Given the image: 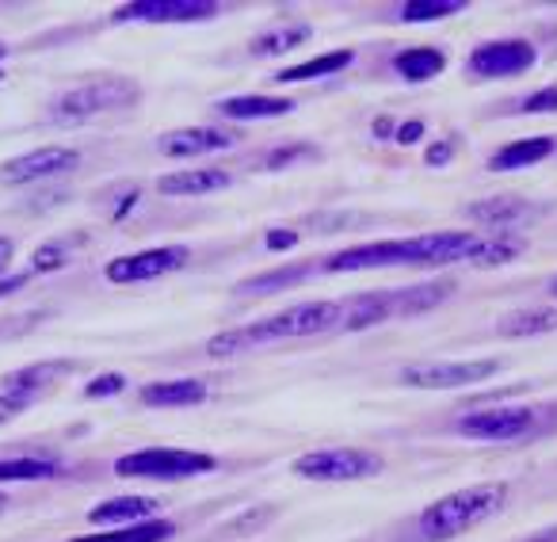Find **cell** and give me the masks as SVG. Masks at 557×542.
Instances as JSON below:
<instances>
[{
    "instance_id": "1",
    "label": "cell",
    "mask_w": 557,
    "mask_h": 542,
    "mask_svg": "<svg viewBox=\"0 0 557 542\" xmlns=\"http://www.w3.org/2000/svg\"><path fill=\"white\" fill-rule=\"evenodd\" d=\"M478 233H420L409 241H374V245H351L344 252H333L321 271H371V268H440V263H458L478 252Z\"/></svg>"
},
{
    "instance_id": "2",
    "label": "cell",
    "mask_w": 557,
    "mask_h": 542,
    "mask_svg": "<svg viewBox=\"0 0 557 542\" xmlns=\"http://www.w3.org/2000/svg\"><path fill=\"white\" fill-rule=\"evenodd\" d=\"M341 325H344V303H302V306H290V310L275 313V318L256 321V325L214 336V341H207V356L230 359L248 348H263V344L333 333V329H341Z\"/></svg>"
},
{
    "instance_id": "3",
    "label": "cell",
    "mask_w": 557,
    "mask_h": 542,
    "mask_svg": "<svg viewBox=\"0 0 557 542\" xmlns=\"http://www.w3.org/2000/svg\"><path fill=\"white\" fill-rule=\"evenodd\" d=\"M504 501H508V485L504 481L455 489V493L440 496V501L420 512L417 531L424 542H450L458 534L473 531L478 523H485L488 516H496L504 508Z\"/></svg>"
},
{
    "instance_id": "4",
    "label": "cell",
    "mask_w": 557,
    "mask_h": 542,
    "mask_svg": "<svg viewBox=\"0 0 557 542\" xmlns=\"http://www.w3.org/2000/svg\"><path fill=\"white\" fill-rule=\"evenodd\" d=\"M450 291H455V283H424V287H412V291H374V295H359V298H351V303H344V329L359 333V329L382 325V321H389V318L432 310Z\"/></svg>"
},
{
    "instance_id": "5",
    "label": "cell",
    "mask_w": 557,
    "mask_h": 542,
    "mask_svg": "<svg viewBox=\"0 0 557 542\" xmlns=\"http://www.w3.org/2000/svg\"><path fill=\"white\" fill-rule=\"evenodd\" d=\"M554 405H496V409L466 412L455 420V432L466 440H485V443H511L539 435L546 428Z\"/></svg>"
},
{
    "instance_id": "6",
    "label": "cell",
    "mask_w": 557,
    "mask_h": 542,
    "mask_svg": "<svg viewBox=\"0 0 557 542\" xmlns=\"http://www.w3.org/2000/svg\"><path fill=\"white\" fill-rule=\"evenodd\" d=\"M210 470H218V458L207 455V451H187V447H141L134 455L115 458L119 478H141V481H184Z\"/></svg>"
},
{
    "instance_id": "7",
    "label": "cell",
    "mask_w": 557,
    "mask_h": 542,
    "mask_svg": "<svg viewBox=\"0 0 557 542\" xmlns=\"http://www.w3.org/2000/svg\"><path fill=\"white\" fill-rule=\"evenodd\" d=\"M138 85L123 77H108V81H88L81 88H70L62 93L54 103H50V119L54 123H85V119H96L103 111H119L138 103Z\"/></svg>"
},
{
    "instance_id": "8",
    "label": "cell",
    "mask_w": 557,
    "mask_h": 542,
    "mask_svg": "<svg viewBox=\"0 0 557 542\" xmlns=\"http://www.w3.org/2000/svg\"><path fill=\"white\" fill-rule=\"evenodd\" d=\"M290 470L306 481H359L374 478L382 470V458L363 447H321L310 455H298Z\"/></svg>"
},
{
    "instance_id": "9",
    "label": "cell",
    "mask_w": 557,
    "mask_h": 542,
    "mask_svg": "<svg viewBox=\"0 0 557 542\" xmlns=\"http://www.w3.org/2000/svg\"><path fill=\"white\" fill-rule=\"evenodd\" d=\"M500 371V359H462V364H409L401 371V382L412 390H458L478 386Z\"/></svg>"
},
{
    "instance_id": "10",
    "label": "cell",
    "mask_w": 557,
    "mask_h": 542,
    "mask_svg": "<svg viewBox=\"0 0 557 542\" xmlns=\"http://www.w3.org/2000/svg\"><path fill=\"white\" fill-rule=\"evenodd\" d=\"M214 0H134V4H123V9L111 12L115 24H202V20L218 16Z\"/></svg>"
},
{
    "instance_id": "11",
    "label": "cell",
    "mask_w": 557,
    "mask_h": 542,
    "mask_svg": "<svg viewBox=\"0 0 557 542\" xmlns=\"http://www.w3.org/2000/svg\"><path fill=\"white\" fill-rule=\"evenodd\" d=\"M534 62H539V54H534L531 42L496 39V42H481V47H473L466 70L481 81H496V77H519V73H527Z\"/></svg>"
},
{
    "instance_id": "12",
    "label": "cell",
    "mask_w": 557,
    "mask_h": 542,
    "mask_svg": "<svg viewBox=\"0 0 557 542\" xmlns=\"http://www.w3.org/2000/svg\"><path fill=\"white\" fill-rule=\"evenodd\" d=\"M187 245H164V248H146V252L134 256H115V260L103 268L108 283H146V280H161L172 275L187 263Z\"/></svg>"
},
{
    "instance_id": "13",
    "label": "cell",
    "mask_w": 557,
    "mask_h": 542,
    "mask_svg": "<svg viewBox=\"0 0 557 542\" xmlns=\"http://www.w3.org/2000/svg\"><path fill=\"white\" fill-rule=\"evenodd\" d=\"M77 161H81L77 149L42 146V149H32V153L16 157V161L0 164V180H4V184H35V180H47V176H58V172L77 169Z\"/></svg>"
},
{
    "instance_id": "14",
    "label": "cell",
    "mask_w": 557,
    "mask_h": 542,
    "mask_svg": "<svg viewBox=\"0 0 557 542\" xmlns=\"http://www.w3.org/2000/svg\"><path fill=\"white\" fill-rule=\"evenodd\" d=\"M237 141L233 131H218V126H184V131H169L157 138V149L164 157H199V153H218L230 149Z\"/></svg>"
},
{
    "instance_id": "15",
    "label": "cell",
    "mask_w": 557,
    "mask_h": 542,
    "mask_svg": "<svg viewBox=\"0 0 557 542\" xmlns=\"http://www.w3.org/2000/svg\"><path fill=\"white\" fill-rule=\"evenodd\" d=\"M207 382L199 379H172V382H149L141 386V405L149 409H191V405L207 402Z\"/></svg>"
},
{
    "instance_id": "16",
    "label": "cell",
    "mask_w": 557,
    "mask_h": 542,
    "mask_svg": "<svg viewBox=\"0 0 557 542\" xmlns=\"http://www.w3.org/2000/svg\"><path fill=\"white\" fill-rule=\"evenodd\" d=\"M161 504L153 496H115V501H103L96 508H88V519L92 523H119V527H131V523H146V519H157Z\"/></svg>"
},
{
    "instance_id": "17",
    "label": "cell",
    "mask_w": 557,
    "mask_h": 542,
    "mask_svg": "<svg viewBox=\"0 0 557 542\" xmlns=\"http://www.w3.org/2000/svg\"><path fill=\"white\" fill-rule=\"evenodd\" d=\"M73 371H77V364H70V359H47V364H32V367H24V371L9 374L0 386L16 390V394H27V397L39 402V390L54 386L58 379H70Z\"/></svg>"
},
{
    "instance_id": "18",
    "label": "cell",
    "mask_w": 557,
    "mask_h": 542,
    "mask_svg": "<svg viewBox=\"0 0 557 542\" xmlns=\"http://www.w3.org/2000/svg\"><path fill=\"white\" fill-rule=\"evenodd\" d=\"M230 172L222 169H191V172H169L161 176L157 192L161 195H210V192H222L230 187Z\"/></svg>"
},
{
    "instance_id": "19",
    "label": "cell",
    "mask_w": 557,
    "mask_h": 542,
    "mask_svg": "<svg viewBox=\"0 0 557 542\" xmlns=\"http://www.w3.org/2000/svg\"><path fill=\"white\" fill-rule=\"evenodd\" d=\"M394 70L397 77H405L409 85H424V81L440 77L447 70V50L440 47H412V50H401L394 58Z\"/></svg>"
},
{
    "instance_id": "20",
    "label": "cell",
    "mask_w": 557,
    "mask_h": 542,
    "mask_svg": "<svg viewBox=\"0 0 557 542\" xmlns=\"http://www.w3.org/2000/svg\"><path fill=\"white\" fill-rule=\"evenodd\" d=\"M287 111H295V100L287 96H230L218 103L222 119H278Z\"/></svg>"
},
{
    "instance_id": "21",
    "label": "cell",
    "mask_w": 557,
    "mask_h": 542,
    "mask_svg": "<svg viewBox=\"0 0 557 542\" xmlns=\"http://www.w3.org/2000/svg\"><path fill=\"white\" fill-rule=\"evenodd\" d=\"M557 141L554 138H523V141H508L504 149H496L488 157V169L493 172H511V169H527V164H539L554 153Z\"/></svg>"
},
{
    "instance_id": "22",
    "label": "cell",
    "mask_w": 557,
    "mask_h": 542,
    "mask_svg": "<svg viewBox=\"0 0 557 542\" xmlns=\"http://www.w3.org/2000/svg\"><path fill=\"white\" fill-rule=\"evenodd\" d=\"M356 62V50H329L321 58H310V62H298L290 70H283L275 77V85H298V81H318V77H333V73L348 70Z\"/></svg>"
},
{
    "instance_id": "23",
    "label": "cell",
    "mask_w": 557,
    "mask_h": 542,
    "mask_svg": "<svg viewBox=\"0 0 557 542\" xmlns=\"http://www.w3.org/2000/svg\"><path fill=\"white\" fill-rule=\"evenodd\" d=\"M176 534V523L164 516L146 519V523H131L119 527V531H103V534H81L77 542H169Z\"/></svg>"
},
{
    "instance_id": "24",
    "label": "cell",
    "mask_w": 557,
    "mask_h": 542,
    "mask_svg": "<svg viewBox=\"0 0 557 542\" xmlns=\"http://www.w3.org/2000/svg\"><path fill=\"white\" fill-rule=\"evenodd\" d=\"M58 473V458L39 455H20V458H0V485L9 481H42Z\"/></svg>"
},
{
    "instance_id": "25",
    "label": "cell",
    "mask_w": 557,
    "mask_h": 542,
    "mask_svg": "<svg viewBox=\"0 0 557 542\" xmlns=\"http://www.w3.org/2000/svg\"><path fill=\"white\" fill-rule=\"evenodd\" d=\"M310 35H313L310 24H275L260 39H252V54H287L290 47L306 42Z\"/></svg>"
},
{
    "instance_id": "26",
    "label": "cell",
    "mask_w": 557,
    "mask_h": 542,
    "mask_svg": "<svg viewBox=\"0 0 557 542\" xmlns=\"http://www.w3.org/2000/svg\"><path fill=\"white\" fill-rule=\"evenodd\" d=\"M523 241L511 237V233H496V237H481L478 252L470 256L473 268H500V263L516 260L519 252H523Z\"/></svg>"
},
{
    "instance_id": "27",
    "label": "cell",
    "mask_w": 557,
    "mask_h": 542,
    "mask_svg": "<svg viewBox=\"0 0 557 542\" xmlns=\"http://www.w3.org/2000/svg\"><path fill=\"white\" fill-rule=\"evenodd\" d=\"M313 275V263H302V268H275L268 275H256V280L237 283V295H263V291H287L295 283L310 280Z\"/></svg>"
},
{
    "instance_id": "28",
    "label": "cell",
    "mask_w": 557,
    "mask_h": 542,
    "mask_svg": "<svg viewBox=\"0 0 557 542\" xmlns=\"http://www.w3.org/2000/svg\"><path fill=\"white\" fill-rule=\"evenodd\" d=\"M554 329H557V310H519L500 321L504 336H539V333H554Z\"/></svg>"
},
{
    "instance_id": "29",
    "label": "cell",
    "mask_w": 557,
    "mask_h": 542,
    "mask_svg": "<svg viewBox=\"0 0 557 542\" xmlns=\"http://www.w3.org/2000/svg\"><path fill=\"white\" fill-rule=\"evenodd\" d=\"M462 9V0H412V4L397 9V16H401V24H432V20L458 16Z\"/></svg>"
},
{
    "instance_id": "30",
    "label": "cell",
    "mask_w": 557,
    "mask_h": 542,
    "mask_svg": "<svg viewBox=\"0 0 557 542\" xmlns=\"http://www.w3.org/2000/svg\"><path fill=\"white\" fill-rule=\"evenodd\" d=\"M523 214H527V202H519V199H485L470 207L473 222H488V225H508Z\"/></svg>"
},
{
    "instance_id": "31",
    "label": "cell",
    "mask_w": 557,
    "mask_h": 542,
    "mask_svg": "<svg viewBox=\"0 0 557 542\" xmlns=\"http://www.w3.org/2000/svg\"><path fill=\"white\" fill-rule=\"evenodd\" d=\"M35 271H58L62 263H70V245L65 241H50V245L35 248Z\"/></svg>"
},
{
    "instance_id": "32",
    "label": "cell",
    "mask_w": 557,
    "mask_h": 542,
    "mask_svg": "<svg viewBox=\"0 0 557 542\" xmlns=\"http://www.w3.org/2000/svg\"><path fill=\"white\" fill-rule=\"evenodd\" d=\"M123 386H126L123 374L111 371V374H100V379L88 382V386H85V397H88V402H96V397H115V394H123Z\"/></svg>"
},
{
    "instance_id": "33",
    "label": "cell",
    "mask_w": 557,
    "mask_h": 542,
    "mask_svg": "<svg viewBox=\"0 0 557 542\" xmlns=\"http://www.w3.org/2000/svg\"><path fill=\"white\" fill-rule=\"evenodd\" d=\"M519 111H527V115H549V111H557V85L539 88L534 96H527V100L519 103Z\"/></svg>"
},
{
    "instance_id": "34",
    "label": "cell",
    "mask_w": 557,
    "mask_h": 542,
    "mask_svg": "<svg viewBox=\"0 0 557 542\" xmlns=\"http://www.w3.org/2000/svg\"><path fill=\"white\" fill-rule=\"evenodd\" d=\"M27 405H35V397L16 394V390H4V386H0V424H9V420H16L20 412L27 409Z\"/></svg>"
},
{
    "instance_id": "35",
    "label": "cell",
    "mask_w": 557,
    "mask_h": 542,
    "mask_svg": "<svg viewBox=\"0 0 557 542\" xmlns=\"http://www.w3.org/2000/svg\"><path fill=\"white\" fill-rule=\"evenodd\" d=\"M298 157H310V149H306V146L275 149V153H268V169H287V164H290V161H298Z\"/></svg>"
},
{
    "instance_id": "36",
    "label": "cell",
    "mask_w": 557,
    "mask_h": 542,
    "mask_svg": "<svg viewBox=\"0 0 557 542\" xmlns=\"http://www.w3.org/2000/svg\"><path fill=\"white\" fill-rule=\"evenodd\" d=\"M295 245H298V233H290V230H271V237H268L271 252H278V248H295Z\"/></svg>"
},
{
    "instance_id": "37",
    "label": "cell",
    "mask_w": 557,
    "mask_h": 542,
    "mask_svg": "<svg viewBox=\"0 0 557 542\" xmlns=\"http://www.w3.org/2000/svg\"><path fill=\"white\" fill-rule=\"evenodd\" d=\"M420 134H424V123H405L401 131H397V141H401V146H412Z\"/></svg>"
},
{
    "instance_id": "38",
    "label": "cell",
    "mask_w": 557,
    "mask_h": 542,
    "mask_svg": "<svg viewBox=\"0 0 557 542\" xmlns=\"http://www.w3.org/2000/svg\"><path fill=\"white\" fill-rule=\"evenodd\" d=\"M424 161H428V164H447V161H450V141H443V146H432V149L424 153Z\"/></svg>"
},
{
    "instance_id": "39",
    "label": "cell",
    "mask_w": 557,
    "mask_h": 542,
    "mask_svg": "<svg viewBox=\"0 0 557 542\" xmlns=\"http://www.w3.org/2000/svg\"><path fill=\"white\" fill-rule=\"evenodd\" d=\"M12 256H16V245H12L9 237H0V275H4V271H9Z\"/></svg>"
},
{
    "instance_id": "40",
    "label": "cell",
    "mask_w": 557,
    "mask_h": 542,
    "mask_svg": "<svg viewBox=\"0 0 557 542\" xmlns=\"http://www.w3.org/2000/svg\"><path fill=\"white\" fill-rule=\"evenodd\" d=\"M27 283V275H9V280H0V298L12 295V291H20Z\"/></svg>"
},
{
    "instance_id": "41",
    "label": "cell",
    "mask_w": 557,
    "mask_h": 542,
    "mask_svg": "<svg viewBox=\"0 0 557 542\" xmlns=\"http://www.w3.org/2000/svg\"><path fill=\"white\" fill-rule=\"evenodd\" d=\"M534 542H557V531H546V534H539Z\"/></svg>"
},
{
    "instance_id": "42",
    "label": "cell",
    "mask_w": 557,
    "mask_h": 542,
    "mask_svg": "<svg viewBox=\"0 0 557 542\" xmlns=\"http://www.w3.org/2000/svg\"><path fill=\"white\" fill-rule=\"evenodd\" d=\"M4 508H9V496H4V493H0V512H4Z\"/></svg>"
},
{
    "instance_id": "43",
    "label": "cell",
    "mask_w": 557,
    "mask_h": 542,
    "mask_svg": "<svg viewBox=\"0 0 557 542\" xmlns=\"http://www.w3.org/2000/svg\"><path fill=\"white\" fill-rule=\"evenodd\" d=\"M549 295H557V280H554V283H549Z\"/></svg>"
},
{
    "instance_id": "44",
    "label": "cell",
    "mask_w": 557,
    "mask_h": 542,
    "mask_svg": "<svg viewBox=\"0 0 557 542\" xmlns=\"http://www.w3.org/2000/svg\"><path fill=\"white\" fill-rule=\"evenodd\" d=\"M4 54H9V47H4V42H0V58H4Z\"/></svg>"
}]
</instances>
